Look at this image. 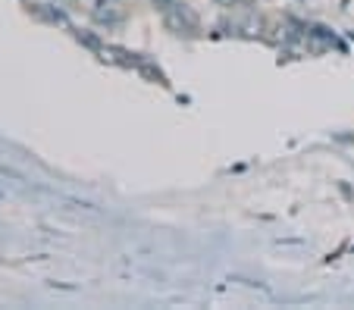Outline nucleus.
Listing matches in <instances>:
<instances>
[{"label": "nucleus", "instance_id": "1", "mask_svg": "<svg viewBox=\"0 0 354 310\" xmlns=\"http://www.w3.org/2000/svg\"><path fill=\"white\" fill-rule=\"evenodd\" d=\"M167 22L173 32H194L198 28V16H194V10L188 7V3H173V7L167 10Z\"/></svg>", "mask_w": 354, "mask_h": 310}, {"label": "nucleus", "instance_id": "2", "mask_svg": "<svg viewBox=\"0 0 354 310\" xmlns=\"http://www.w3.org/2000/svg\"><path fill=\"white\" fill-rule=\"evenodd\" d=\"M173 3H176V0H154V7H160V10H169Z\"/></svg>", "mask_w": 354, "mask_h": 310}, {"label": "nucleus", "instance_id": "3", "mask_svg": "<svg viewBox=\"0 0 354 310\" xmlns=\"http://www.w3.org/2000/svg\"><path fill=\"white\" fill-rule=\"evenodd\" d=\"M220 3H232V0H220Z\"/></svg>", "mask_w": 354, "mask_h": 310}]
</instances>
